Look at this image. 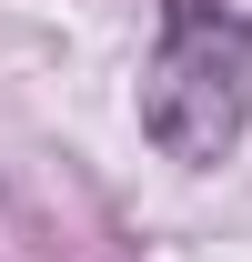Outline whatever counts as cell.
I'll return each instance as SVG.
<instances>
[{"mask_svg": "<svg viewBox=\"0 0 252 262\" xmlns=\"http://www.w3.org/2000/svg\"><path fill=\"white\" fill-rule=\"evenodd\" d=\"M141 131L182 171H212L252 131V20L232 0H161V40L141 71Z\"/></svg>", "mask_w": 252, "mask_h": 262, "instance_id": "6da1fadb", "label": "cell"}]
</instances>
